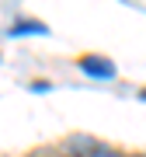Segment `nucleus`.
Listing matches in <instances>:
<instances>
[{
    "label": "nucleus",
    "mask_w": 146,
    "mask_h": 157,
    "mask_svg": "<svg viewBox=\"0 0 146 157\" xmlns=\"http://www.w3.org/2000/svg\"><path fill=\"white\" fill-rule=\"evenodd\" d=\"M80 67H84L90 77H101V80H111L115 77V63L104 59V56H80Z\"/></svg>",
    "instance_id": "1"
},
{
    "label": "nucleus",
    "mask_w": 146,
    "mask_h": 157,
    "mask_svg": "<svg viewBox=\"0 0 146 157\" xmlns=\"http://www.w3.org/2000/svg\"><path fill=\"white\" fill-rule=\"evenodd\" d=\"M122 157H146V154H122Z\"/></svg>",
    "instance_id": "2"
}]
</instances>
